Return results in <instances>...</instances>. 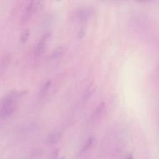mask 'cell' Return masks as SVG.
<instances>
[{
  "label": "cell",
  "mask_w": 159,
  "mask_h": 159,
  "mask_svg": "<svg viewBox=\"0 0 159 159\" xmlns=\"http://www.w3.org/2000/svg\"><path fill=\"white\" fill-rule=\"evenodd\" d=\"M64 49L63 47H58L56 48L50 55L49 58L50 60H54L60 57L63 53Z\"/></svg>",
  "instance_id": "cell-10"
},
{
  "label": "cell",
  "mask_w": 159,
  "mask_h": 159,
  "mask_svg": "<svg viewBox=\"0 0 159 159\" xmlns=\"http://www.w3.org/2000/svg\"><path fill=\"white\" fill-rule=\"evenodd\" d=\"M35 1H31L27 6L24 16V18L25 20H27L32 14V13L35 12Z\"/></svg>",
  "instance_id": "cell-6"
},
{
  "label": "cell",
  "mask_w": 159,
  "mask_h": 159,
  "mask_svg": "<svg viewBox=\"0 0 159 159\" xmlns=\"http://www.w3.org/2000/svg\"><path fill=\"white\" fill-rule=\"evenodd\" d=\"M94 137L93 135L89 136L88 138L87 139L83 148H82L81 152L84 153V152H87L91 147V146L93 145V144L94 143Z\"/></svg>",
  "instance_id": "cell-8"
},
{
  "label": "cell",
  "mask_w": 159,
  "mask_h": 159,
  "mask_svg": "<svg viewBox=\"0 0 159 159\" xmlns=\"http://www.w3.org/2000/svg\"><path fill=\"white\" fill-rule=\"evenodd\" d=\"M50 85H51V81L50 80L47 81L43 84V86L40 88V92H39V96H40V98H43L46 95Z\"/></svg>",
  "instance_id": "cell-9"
},
{
  "label": "cell",
  "mask_w": 159,
  "mask_h": 159,
  "mask_svg": "<svg viewBox=\"0 0 159 159\" xmlns=\"http://www.w3.org/2000/svg\"><path fill=\"white\" fill-rule=\"evenodd\" d=\"M16 109V103L0 104V117L5 119L10 116Z\"/></svg>",
  "instance_id": "cell-2"
},
{
  "label": "cell",
  "mask_w": 159,
  "mask_h": 159,
  "mask_svg": "<svg viewBox=\"0 0 159 159\" xmlns=\"http://www.w3.org/2000/svg\"><path fill=\"white\" fill-rule=\"evenodd\" d=\"M59 159H66V158H65V157H61Z\"/></svg>",
  "instance_id": "cell-15"
},
{
  "label": "cell",
  "mask_w": 159,
  "mask_h": 159,
  "mask_svg": "<svg viewBox=\"0 0 159 159\" xmlns=\"http://www.w3.org/2000/svg\"><path fill=\"white\" fill-rule=\"evenodd\" d=\"M29 34H30V32L29 30H25L24 31L22 35H20V42L21 43H25L27 40H28V38L29 37Z\"/></svg>",
  "instance_id": "cell-12"
},
{
  "label": "cell",
  "mask_w": 159,
  "mask_h": 159,
  "mask_svg": "<svg viewBox=\"0 0 159 159\" xmlns=\"http://www.w3.org/2000/svg\"><path fill=\"white\" fill-rule=\"evenodd\" d=\"M62 134L60 132H55L50 134L47 139V142L48 143L53 145L56 144L61 140Z\"/></svg>",
  "instance_id": "cell-4"
},
{
  "label": "cell",
  "mask_w": 159,
  "mask_h": 159,
  "mask_svg": "<svg viewBox=\"0 0 159 159\" xmlns=\"http://www.w3.org/2000/svg\"><path fill=\"white\" fill-rule=\"evenodd\" d=\"M93 11L91 9L87 7H81L77 9L76 12V16L81 22L87 20L93 15Z\"/></svg>",
  "instance_id": "cell-3"
},
{
  "label": "cell",
  "mask_w": 159,
  "mask_h": 159,
  "mask_svg": "<svg viewBox=\"0 0 159 159\" xmlns=\"http://www.w3.org/2000/svg\"><path fill=\"white\" fill-rule=\"evenodd\" d=\"M125 159H134V158H133V157H132V155L131 154H129V155H128L125 157Z\"/></svg>",
  "instance_id": "cell-14"
},
{
  "label": "cell",
  "mask_w": 159,
  "mask_h": 159,
  "mask_svg": "<svg viewBox=\"0 0 159 159\" xmlns=\"http://www.w3.org/2000/svg\"><path fill=\"white\" fill-rule=\"evenodd\" d=\"M11 55L10 53H6L1 62V64H0V70L1 71H3L4 70H6V69L7 68V66H9L10 62H11Z\"/></svg>",
  "instance_id": "cell-7"
},
{
  "label": "cell",
  "mask_w": 159,
  "mask_h": 159,
  "mask_svg": "<svg viewBox=\"0 0 159 159\" xmlns=\"http://www.w3.org/2000/svg\"><path fill=\"white\" fill-rule=\"evenodd\" d=\"M55 14L52 12L47 14L42 20V27L43 28H48L53 24V22L55 20Z\"/></svg>",
  "instance_id": "cell-5"
},
{
  "label": "cell",
  "mask_w": 159,
  "mask_h": 159,
  "mask_svg": "<svg viewBox=\"0 0 159 159\" xmlns=\"http://www.w3.org/2000/svg\"><path fill=\"white\" fill-rule=\"evenodd\" d=\"M51 35V32H46L45 33L42 38L39 41L38 43L36 45L34 49V55L37 57L40 56L45 51L46 47V42L47 40L50 38Z\"/></svg>",
  "instance_id": "cell-1"
},
{
  "label": "cell",
  "mask_w": 159,
  "mask_h": 159,
  "mask_svg": "<svg viewBox=\"0 0 159 159\" xmlns=\"http://www.w3.org/2000/svg\"><path fill=\"white\" fill-rule=\"evenodd\" d=\"M104 108V104L103 102L100 103L98 105V106L96 107V109H95V111H94L93 114L91 116L93 119H96V117H98L100 116V114H101V112H102Z\"/></svg>",
  "instance_id": "cell-11"
},
{
  "label": "cell",
  "mask_w": 159,
  "mask_h": 159,
  "mask_svg": "<svg viewBox=\"0 0 159 159\" xmlns=\"http://www.w3.org/2000/svg\"><path fill=\"white\" fill-rule=\"evenodd\" d=\"M84 35H85V30L84 29H81L80 30V31L78 32V39H82L84 36Z\"/></svg>",
  "instance_id": "cell-13"
}]
</instances>
